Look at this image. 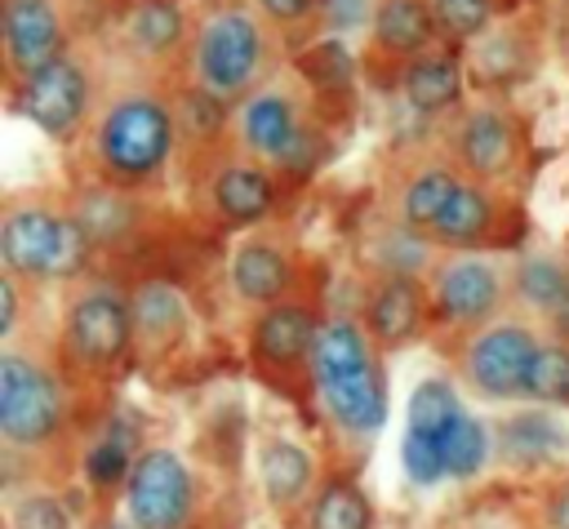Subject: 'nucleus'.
Masks as SVG:
<instances>
[{
	"label": "nucleus",
	"instance_id": "obj_33",
	"mask_svg": "<svg viewBox=\"0 0 569 529\" xmlns=\"http://www.w3.org/2000/svg\"><path fill=\"white\" fill-rule=\"evenodd\" d=\"M13 525L18 529H67V511L53 498H22L13 507Z\"/></svg>",
	"mask_w": 569,
	"mask_h": 529
},
{
	"label": "nucleus",
	"instance_id": "obj_5",
	"mask_svg": "<svg viewBox=\"0 0 569 529\" xmlns=\"http://www.w3.org/2000/svg\"><path fill=\"white\" fill-rule=\"evenodd\" d=\"M58 422V396L49 378L22 360V356H0V431L13 445H36L53 431Z\"/></svg>",
	"mask_w": 569,
	"mask_h": 529
},
{
	"label": "nucleus",
	"instance_id": "obj_26",
	"mask_svg": "<svg viewBox=\"0 0 569 529\" xmlns=\"http://www.w3.org/2000/svg\"><path fill=\"white\" fill-rule=\"evenodd\" d=\"M458 413H462V409H458V396H453V387L440 382V378L418 382L413 396H409V431L445 436V427H449Z\"/></svg>",
	"mask_w": 569,
	"mask_h": 529
},
{
	"label": "nucleus",
	"instance_id": "obj_28",
	"mask_svg": "<svg viewBox=\"0 0 569 529\" xmlns=\"http://www.w3.org/2000/svg\"><path fill=\"white\" fill-rule=\"evenodd\" d=\"M311 529H369V502L356 485H329L311 507Z\"/></svg>",
	"mask_w": 569,
	"mask_h": 529
},
{
	"label": "nucleus",
	"instance_id": "obj_24",
	"mask_svg": "<svg viewBox=\"0 0 569 529\" xmlns=\"http://www.w3.org/2000/svg\"><path fill=\"white\" fill-rule=\"evenodd\" d=\"M440 449H445V471L449 476H476L480 462H485V453H489V436H485V427L471 413H458L445 427Z\"/></svg>",
	"mask_w": 569,
	"mask_h": 529
},
{
	"label": "nucleus",
	"instance_id": "obj_23",
	"mask_svg": "<svg viewBox=\"0 0 569 529\" xmlns=\"http://www.w3.org/2000/svg\"><path fill=\"white\" fill-rule=\"evenodd\" d=\"M453 191H458V178H453L449 169H422V173L405 187V222L431 231L436 218L445 213V204L453 200Z\"/></svg>",
	"mask_w": 569,
	"mask_h": 529
},
{
	"label": "nucleus",
	"instance_id": "obj_13",
	"mask_svg": "<svg viewBox=\"0 0 569 529\" xmlns=\"http://www.w3.org/2000/svg\"><path fill=\"white\" fill-rule=\"evenodd\" d=\"M458 151L476 178H498L516 160V133L502 111H476L458 133Z\"/></svg>",
	"mask_w": 569,
	"mask_h": 529
},
{
	"label": "nucleus",
	"instance_id": "obj_7",
	"mask_svg": "<svg viewBox=\"0 0 569 529\" xmlns=\"http://www.w3.org/2000/svg\"><path fill=\"white\" fill-rule=\"evenodd\" d=\"M533 356H538V342H533L529 329L498 325V329H489V333L476 338V347L467 356V373H471V382L485 396H516L529 382Z\"/></svg>",
	"mask_w": 569,
	"mask_h": 529
},
{
	"label": "nucleus",
	"instance_id": "obj_4",
	"mask_svg": "<svg viewBox=\"0 0 569 529\" xmlns=\"http://www.w3.org/2000/svg\"><path fill=\"white\" fill-rule=\"evenodd\" d=\"M191 511V476L178 453L147 449L129 467V516L133 529H178Z\"/></svg>",
	"mask_w": 569,
	"mask_h": 529
},
{
	"label": "nucleus",
	"instance_id": "obj_25",
	"mask_svg": "<svg viewBox=\"0 0 569 529\" xmlns=\"http://www.w3.org/2000/svg\"><path fill=\"white\" fill-rule=\"evenodd\" d=\"M182 36V13L164 0H142L133 13H129V40L147 53H164L173 49V40Z\"/></svg>",
	"mask_w": 569,
	"mask_h": 529
},
{
	"label": "nucleus",
	"instance_id": "obj_31",
	"mask_svg": "<svg viewBox=\"0 0 569 529\" xmlns=\"http://www.w3.org/2000/svg\"><path fill=\"white\" fill-rule=\"evenodd\" d=\"M400 458H405V471L413 485H436L445 471V449H440V436H427V431H409L405 427V440H400Z\"/></svg>",
	"mask_w": 569,
	"mask_h": 529
},
{
	"label": "nucleus",
	"instance_id": "obj_29",
	"mask_svg": "<svg viewBox=\"0 0 569 529\" xmlns=\"http://www.w3.org/2000/svg\"><path fill=\"white\" fill-rule=\"evenodd\" d=\"M525 391L533 400H547V405L569 400V347H538Z\"/></svg>",
	"mask_w": 569,
	"mask_h": 529
},
{
	"label": "nucleus",
	"instance_id": "obj_38",
	"mask_svg": "<svg viewBox=\"0 0 569 529\" xmlns=\"http://www.w3.org/2000/svg\"><path fill=\"white\" fill-rule=\"evenodd\" d=\"M560 529H569V498H565V516H560Z\"/></svg>",
	"mask_w": 569,
	"mask_h": 529
},
{
	"label": "nucleus",
	"instance_id": "obj_17",
	"mask_svg": "<svg viewBox=\"0 0 569 529\" xmlns=\"http://www.w3.org/2000/svg\"><path fill=\"white\" fill-rule=\"evenodd\" d=\"M489 222H493L489 196H485L476 182H458V191H453V200L445 204V213L436 218L431 236H436L440 244H449V249H467V244L485 240Z\"/></svg>",
	"mask_w": 569,
	"mask_h": 529
},
{
	"label": "nucleus",
	"instance_id": "obj_37",
	"mask_svg": "<svg viewBox=\"0 0 569 529\" xmlns=\"http://www.w3.org/2000/svg\"><path fill=\"white\" fill-rule=\"evenodd\" d=\"M13 307H18V298H13V280H0V329L13 325Z\"/></svg>",
	"mask_w": 569,
	"mask_h": 529
},
{
	"label": "nucleus",
	"instance_id": "obj_16",
	"mask_svg": "<svg viewBox=\"0 0 569 529\" xmlns=\"http://www.w3.org/2000/svg\"><path fill=\"white\" fill-rule=\"evenodd\" d=\"M316 320L307 307H293V302H276L262 320H258V351L276 365H289L298 356H307L316 347Z\"/></svg>",
	"mask_w": 569,
	"mask_h": 529
},
{
	"label": "nucleus",
	"instance_id": "obj_8",
	"mask_svg": "<svg viewBox=\"0 0 569 529\" xmlns=\"http://www.w3.org/2000/svg\"><path fill=\"white\" fill-rule=\"evenodd\" d=\"M4 44H9V62L31 76L49 62L62 58V27L49 0H9L4 13Z\"/></svg>",
	"mask_w": 569,
	"mask_h": 529
},
{
	"label": "nucleus",
	"instance_id": "obj_15",
	"mask_svg": "<svg viewBox=\"0 0 569 529\" xmlns=\"http://www.w3.org/2000/svg\"><path fill=\"white\" fill-rule=\"evenodd\" d=\"M231 285L240 298L249 302H276L289 285V262L280 249L262 244V240H249L236 249V262H231Z\"/></svg>",
	"mask_w": 569,
	"mask_h": 529
},
{
	"label": "nucleus",
	"instance_id": "obj_1",
	"mask_svg": "<svg viewBox=\"0 0 569 529\" xmlns=\"http://www.w3.org/2000/svg\"><path fill=\"white\" fill-rule=\"evenodd\" d=\"M0 253L13 276H71L89 253V231L49 209H9L0 222Z\"/></svg>",
	"mask_w": 569,
	"mask_h": 529
},
{
	"label": "nucleus",
	"instance_id": "obj_18",
	"mask_svg": "<svg viewBox=\"0 0 569 529\" xmlns=\"http://www.w3.org/2000/svg\"><path fill=\"white\" fill-rule=\"evenodd\" d=\"M325 400L333 409V418L347 427V431H373L382 427L387 418V396H382V378L378 369L360 373V378H347L338 387H325Z\"/></svg>",
	"mask_w": 569,
	"mask_h": 529
},
{
	"label": "nucleus",
	"instance_id": "obj_19",
	"mask_svg": "<svg viewBox=\"0 0 569 529\" xmlns=\"http://www.w3.org/2000/svg\"><path fill=\"white\" fill-rule=\"evenodd\" d=\"M418 316H422V302H418V289L405 276L382 280L369 298V329L382 342H405L418 329Z\"/></svg>",
	"mask_w": 569,
	"mask_h": 529
},
{
	"label": "nucleus",
	"instance_id": "obj_35",
	"mask_svg": "<svg viewBox=\"0 0 569 529\" xmlns=\"http://www.w3.org/2000/svg\"><path fill=\"white\" fill-rule=\"evenodd\" d=\"M258 4H262V13L276 18V22H298V18H307V13L316 9V0H258Z\"/></svg>",
	"mask_w": 569,
	"mask_h": 529
},
{
	"label": "nucleus",
	"instance_id": "obj_27",
	"mask_svg": "<svg viewBox=\"0 0 569 529\" xmlns=\"http://www.w3.org/2000/svg\"><path fill=\"white\" fill-rule=\"evenodd\" d=\"M516 289H520V298H525L529 307H538V311H565V307H569V276H565L556 262H547V258L520 262Z\"/></svg>",
	"mask_w": 569,
	"mask_h": 529
},
{
	"label": "nucleus",
	"instance_id": "obj_34",
	"mask_svg": "<svg viewBox=\"0 0 569 529\" xmlns=\"http://www.w3.org/2000/svg\"><path fill=\"white\" fill-rule=\"evenodd\" d=\"M124 445L120 440H102L93 453H89V462H84V471H89V480L93 485H111V480H120L124 476Z\"/></svg>",
	"mask_w": 569,
	"mask_h": 529
},
{
	"label": "nucleus",
	"instance_id": "obj_21",
	"mask_svg": "<svg viewBox=\"0 0 569 529\" xmlns=\"http://www.w3.org/2000/svg\"><path fill=\"white\" fill-rule=\"evenodd\" d=\"M405 93L418 111H440L449 102H458L462 93V71L453 58H440V53H422L409 62L405 71Z\"/></svg>",
	"mask_w": 569,
	"mask_h": 529
},
{
	"label": "nucleus",
	"instance_id": "obj_39",
	"mask_svg": "<svg viewBox=\"0 0 569 529\" xmlns=\"http://www.w3.org/2000/svg\"><path fill=\"white\" fill-rule=\"evenodd\" d=\"M107 529H124V525H107Z\"/></svg>",
	"mask_w": 569,
	"mask_h": 529
},
{
	"label": "nucleus",
	"instance_id": "obj_2",
	"mask_svg": "<svg viewBox=\"0 0 569 529\" xmlns=\"http://www.w3.org/2000/svg\"><path fill=\"white\" fill-rule=\"evenodd\" d=\"M173 147V120L151 98H124L107 111L98 129V156L120 178H147L164 164Z\"/></svg>",
	"mask_w": 569,
	"mask_h": 529
},
{
	"label": "nucleus",
	"instance_id": "obj_14",
	"mask_svg": "<svg viewBox=\"0 0 569 529\" xmlns=\"http://www.w3.org/2000/svg\"><path fill=\"white\" fill-rule=\"evenodd\" d=\"M431 31H436V18L427 0H382L373 9V40L387 53H400L409 62L422 58V49L431 44Z\"/></svg>",
	"mask_w": 569,
	"mask_h": 529
},
{
	"label": "nucleus",
	"instance_id": "obj_9",
	"mask_svg": "<svg viewBox=\"0 0 569 529\" xmlns=\"http://www.w3.org/2000/svg\"><path fill=\"white\" fill-rule=\"evenodd\" d=\"M71 342L80 347L84 360L107 365L124 351L129 342V307L111 289H93L71 307Z\"/></svg>",
	"mask_w": 569,
	"mask_h": 529
},
{
	"label": "nucleus",
	"instance_id": "obj_36",
	"mask_svg": "<svg viewBox=\"0 0 569 529\" xmlns=\"http://www.w3.org/2000/svg\"><path fill=\"white\" fill-rule=\"evenodd\" d=\"M360 9H365V0H333V4H329V18H333L338 27H351V22H365Z\"/></svg>",
	"mask_w": 569,
	"mask_h": 529
},
{
	"label": "nucleus",
	"instance_id": "obj_20",
	"mask_svg": "<svg viewBox=\"0 0 569 529\" xmlns=\"http://www.w3.org/2000/svg\"><path fill=\"white\" fill-rule=\"evenodd\" d=\"M271 178L262 173V169H249V164H231V169H222L218 173V182H213V200H218V209L227 213V218H236V222H258L267 209H271Z\"/></svg>",
	"mask_w": 569,
	"mask_h": 529
},
{
	"label": "nucleus",
	"instance_id": "obj_11",
	"mask_svg": "<svg viewBox=\"0 0 569 529\" xmlns=\"http://www.w3.org/2000/svg\"><path fill=\"white\" fill-rule=\"evenodd\" d=\"M240 133L244 142L258 151V156H271V160H284L298 138H302V124H298V111L284 93H258L249 98V107L240 111Z\"/></svg>",
	"mask_w": 569,
	"mask_h": 529
},
{
	"label": "nucleus",
	"instance_id": "obj_10",
	"mask_svg": "<svg viewBox=\"0 0 569 529\" xmlns=\"http://www.w3.org/2000/svg\"><path fill=\"white\" fill-rule=\"evenodd\" d=\"M498 293H502V285H498L493 267H485V262H476V258L449 262V267L440 271V280H436V302H440V311H445L449 320H462V325L489 316V311L498 307Z\"/></svg>",
	"mask_w": 569,
	"mask_h": 529
},
{
	"label": "nucleus",
	"instance_id": "obj_32",
	"mask_svg": "<svg viewBox=\"0 0 569 529\" xmlns=\"http://www.w3.org/2000/svg\"><path fill=\"white\" fill-rule=\"evenodd\" d=\"M182 320V307H178V298L169 293V289H142L138 293V325L142 329H151V333H164V329H173Z\"/></svg>",
	"mask_w": 569,
	"mask_h": 529
},
{
	"label": "nucleus",
	"instance_id": "obj_22",
	"mask_svg": "<svg viewBox=\"0 0 569 529\" xmlns=\"http://www.w3.org/2000/svg\"><path fill=\"white\" fill-rule=\"evenodd\" d=\"M258 476H262V489L276 507H289L293 498H302V489L311 485V458L289 445V440H276L262 449V462H258Z\"/></svg>",
	"mask_w": 569,
	"mask_h": 529
},
{
	"label": "nucleus",
	"instance_id": "obj_3",
	"mask_svg": "<svg viewBox=\"0 0 569 529\" xmlns=\"http://www.w3.org/2000/svg\"><path fill=\"white\" fill-rule=\"evenodd\" d=\"M262 67V31L249 13L227 9L213 13L196 36V71L209 93H240L253 84Z\"/></svg>",
	"mask_w": 569,
	"mask_h": 529
},
{
	"label": "nucleus",
	"instance_id": "obj_12",
	"mask_svg": "<svg viewBox=\"0 0 569 529\" xmlns=\"http://www.w3.org/2000/svg\"><path fill=\"white\" fill-rule=\"evenodd\" d=\"M373 360H369V347H365V333L351 325V320H329L320 325L316 333V347H311V373L320 387H338L347 378H360L369 373Z\"/></svg>",
	"mask_w": 569,
	"mask_h": 529
},
{
	"label": "nucleus",
	"instance_id": "obj_30",
	"mask_svg": "<svg viewBox=\"0 0 569 529\" xmlns=\"http://www.w3.org/2000/svg\"><path fill=\"white\" fill-rule=\"evenodd\" d=\"M431 18L445 36L453 40H471L489 27L493 18V0H431Z\"/></svg>",
	"mask_w": 569,
	"mask_h": 529
},
{
	"label": "nucleus",
	"instance_id": "obj_6",
	"mask_svg": "<svg viewBox=\"0 0 569 529\" xmlns=\"http://www.w3.org/2000/svg\"><path fill=\"white\" fill-rule=\"evenodd\" d=\"M84 107H89V76L76 58H58L22 80V111L49 138L76 133V124L84 120Z\"/></svg>",
	"mask_w": 569,
	"mask_h": 529
}]
</instances>
